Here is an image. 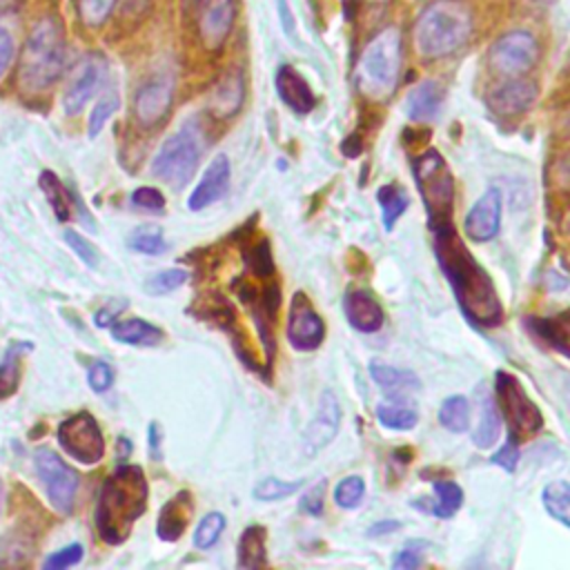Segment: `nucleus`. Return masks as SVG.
Instances as JSON below:
<instances>
[{"label":"nucleus","mask_w":570,"mask_h":570,"mask_svg":"<svg viewBox=\"0 0 570 570\" xmlns=\"http://www.w3.org/2000/svg\"><path fill=\"white\" fill-rule=\"evenodd\" d=\"M434 254L448 276L461 309L476 325L490 327L501 321V303L485 269L474 261L450 220L434 223Z\"/></svg>","instance_id":"nucleus-1"},{"label":"nucleus","mask_w":570,"mask_h":570,"mask_svg":"<svg viewBox=\"0 0 570 570\" xmlns=\"http://www.w3.org/2000/svg\"><path fill=\"white\" fill-rule=\"evenodd\" d=\"M147 508V479L140 465H118L100 485L96 528L105 543H122Z\"/></svg>","instance_id":"nucleus-2"},{"label":"nucleus","mask_w":570,"mask_h":570,"mask_svg":"<svg viewBox=\"0 0 570 570\" xmlns=\"http://www.w3.org/2000/svg\"><path fill=\"white\" fill-rule=\"evenodd\" d=\"M67 40L56 13L42 16L29 31L18 58V87L24 94H42L65 71Z\"/></svg>","instance_id":"nucleus-3"},{"label":"nucleus","mask_w":570,"mask_h":570,"mask_svg":"<svg viewBox=\"0 0 570 570\" xmlns=\"http://www.w3.org/2000/svg\"><path fill=\"white\" fill-rule=\"evenodd\" d=\"M472 36V13L459 0H432L414 22V45L428 60L459 51Z\"/></svg>","instance_id":"nucleus-4"},{"label":"nucleus","mask_w":570,"mask_h":570,"mask_svg":"<svg viewBox=\"0 0 570 570\" xmlns=\"http://www.w3.org/2000/svg\"><path fill=\"white\" fill-rule=\"evenodd\" d=\"M403 62V42L401 33L394 27H385L379 31L361 51L356 62V87L358 91L374 102L387 100L401 76Z\"/></svg>","instance_id":"nucleus-5"},{"label":"nucleus","mask_w":570,"mask_h":570,"mask_svg":"<svg viewBox=\"0 0 570 570\" xmlns=\"http://www.w3.org/2000/svg\"><path fill=\"white\" fill-rule=\"evenodd\" d=\"M412 171L432 225L448 220L454 203V178L443 156L436 149H425L414 158Z\"/></svg>","instance_id":"nucleus-6"},{"label":"nucleus","mask_w":570,"mask_h":570,"mask_svg":"<svg viewBox=\"0 0 570 570\" xmlns=\"http://www.w3.org/2000/svg\"><path fill=\"white\" fill-rule=\"evenodd\" d=\"M200 154H203L200 138L196 129L187 125L163 142V147L158 149L151 163V174L171 187H183L194 176Z\"/></svg>","instance_id":"nucleus-7"},{"label":"nucleus","mask_w":570,"mask_h":570,"mask_svg":"<svg viewBox=\"0 0 570 570\" xmlns=\"http://www.w3.org/2000/svg\"><path fill=\"white\" fill-rule=\"evenodd\" d=\"M494 394V401L503 412L512 436H530L543 428L541 410L530 401L514 374L497 372Z\"/></svg>","instance_id":"nucleus-8"},{"label":"nucleus","mask_w":570,"mask_h":570,"mask_svg":"<svg viewBox=\"0 0 570 570\" xmlns=\"http://www.w3.org/2000/svg\"><path fill=\"white\" fill-rule=\"evenodd\" d=\"M58 445L78 463L96 465L105 454V439L98 421L89 412H76L65 419L56 432Z\"/></svg>","instance_id":"nucleus-9"},{"label":"nucleus","mask_w":570,"mask_h":570,"mask_svg":"<svg viewBox=\"0 0 570 570\" xmlns=\"http://www.w3.org/2000/svg\"><path fill=\"white\" fill-rule=\"evenodd\" d=\"M36 472L47 490L49 503L62 512L69 514L76 505V497H78V474L53 452L47 448H40L36 452Z\"/></svg>","instance_id":"nucleus-10"},{"label":"nucleus","mask_w":570,"mask_h":570,"mask_svg":"<svg viewBox=\"0 0 570 570\" xmlns=\"http://www.w3.org/2000/svg\"><path fill=\"white\" fill-rule=\"evenodd\" d=\"M539 60V42L530 31H508L490 49V65L505 78L530 71Z\"/></svg>","instance_id":"nucleus-11"},{"label":"nucleus","mask_w":570,"mask_h":570,"mask_svg":"<svg viewBox=\"0 0 570 570\" xmlns=\"http://www.w3.org/2000/svg\"><path fill=\"white\" fill-rule=\"evenodd\" d=\"M174 80L167 73H156L145 80L134 96V118L142 129L158 127L171 111Z\"/></svg>","instance_id":"nucleus-12"},{"label":"nucleus","mask_w":570,"mask_h":570,"mask_svg":"<svg viewBox=\"0 0 570 570\" xmlns=\"http://www.w3.org/2000/svg\"><path fill=\"white\" fill-rule=\"evenodd\" d=\"M323 336H325L323 318L316 314V309L312 307V303L303 292L294 294L289 318H287L289 345L301 352H309L323 343Z\"/></svg>","instance_id":"nucleus-13"},{"label":"nucleus","mask_w":570,"mask_h":570,"mask_svg":"<svg viewBox=\"0 0 570 570\" xmlns=\"http://www.w3.org/2000/svg\"><path fill=\"white\" fill-rule=\"evenodd\" d=\"M236 18V2L234 0H209L198 13V36L207 51H218Z\"/></svg>","instance_id":"nucleus-14"},{"label":"nucleus","mask_w":570,"mask_h":570,"mask_svg":"<svg viewBox=\"0 0 570 570\" xmlns=\"http://www.w3.org/2000/svg\"><path fill=\"white\" fill-rule=\"evenodd\" d=\"M338 425H341V405H338L336 396L330 390H325L321 394L316 414H314V419L309 421V425L303 434L305 454H316L325 445H330V441L338 432Z\"/></svg>","instance_id":"nucleus-15"},{"label":"nucleus","mask_w":570,"mask_h":570,"mask_svg":"<svg viewBox=\"0 0 570 570\" xmlns=\"http://www.w3.org/2000/svg\"><path fill=\"white\" fill-rule=\"evenodd\" d=\"M537 100V85L528 78H508L488 94V107L497 116L510 118L525 111Z\"/></svg>","instance_id":"nucleus-16"},{"label":"nucleus","mask_w":570,"mask_h":570,"mask_svg":"<svg viewBox=\"0 0 570 570\" xmlns=\"http://www.w3.org/2000/svg\"><path fill=\"white\" fill-rule=\"evenodd\" d=\"M501 227V194L499 189H488L468 212L463 220V229L468 238L476 243H485L497 236Z\"/></svg>","instance_id":"nucleus-17"},{"label":"nucleus","mask_w":570,"mask_h":570,"mask_svg":"<svg viewBox=\"0 0 570 570\" xmlns=\"http://www.w3.org/2000/svg\"><path fill=\"white\" fill-rule=\"evenodd\" d=\"M105 62L98 56H87L73 71V78L62 96V105L67 114H78L89 102V98L96 94L100 80H102Z\"/></svg>","instance_id":"nucleus-18"},{"label":"nucleus","mask_w":570,"mask_h":570,"mask_svg":"<svg viewBox=\"0 0 570 570\" xmlns=\"http://www.w3.org/2000/svg\"><path fill=\"white\" fill-rule=\"evenodd\" d=\"M229 176H232L229 160H227V156L218 154L205 169L200 183L194 187V191L187 200V207L191 212H200V209L209 207L212 203L220 200L229 189Z\"/></svg>","instance_id":"nucleus-19"},{"label":"nucleus","mask_w":570,"mask_h":570,"mask_svg":"<svg viewBox=\"0 0 570 570\" xmlns=\"http://www.w3.org/2000/svg\"><path fill=\"white\" fill-rule=\"evenodd\" d=\"M274 82H276V91L281 96V100L292 107L294 111L298 114H307L314 109V94H312V87L307 85V80L289 65H283L278 67L276 76H274Z\"/></svg>","instance_id":"nucleus-20"},{"label":"nucleus","mask_w":570,"mask_h":570,"mask_svg":"<svg viewBox=\"0 0 570 570\" xmlns=\"http://www.w3.org/2000/svg\"><path fill=\"white\" fill-rule=\"evenodd\" d=\"M191 510H194V503L187 490L171 497L158 512V521H156L158 539L178 541L191 519Z\"/></svg>","instance_id":"nucleus-21"},{"label":"nucleus","mask_w":570,"mask_h":570,"mask_svg":"<svg viewBox=\"0 0 570 570\" xmlns=\"http://www.w3.org/2000/svg\"><path fill=\"white\" fill-rule=\"evenodd\" d=\"M245 98V80L238 71H227L209 94V111L216 118L234 116Z\"/></svg>","instance_id":"nucleus-22"},{"label":"nucleus","mask_w":570,"mask_h":570,"mask_svg":"<svg viewBox=\"0 0 570 570\" xmlns=\"http://www.w3.org/2000/svg\"><path fill=\"white\" fill-rule=\"evenodd\" d=\"M345 316L350 325L358 332H376L383 325V309L381 305L363 289H352L345 296Z\"/></svg>","instance_id":"nucleus-23"},{"label":"nucleus","mask_w":570,"mask_h":570,"mask_svg":"<svg viewBox=\"0 0 570 570\" xmlns=\"http://www.w3.org/2000/svg\"><path fill=\"white\" fill-rule=\"evenodd\" d=\"M443 98H445V91H443L441 82L423 80L416 87H412V91L407 94L405 111H407V116L412 120L428 122V120H432L441 111Z\"/></svg>","instance_id":"nucleus-24"},{"label":"nucleus","mask_w":570,"mask_h":570,"mask_svg":"<svg viewBox=\"0 0 570 570\" xmlns=\"http://www.w3.org/2000/svg\"><path fill=\"white\" fill-rule=\"evenodd\" d=\"M111 336L127 345H158L163 330L142 318H118L111 323Z\"/></svg>","instance_id":"nucleus-25"},{"label":"nucleus","mask_w":570,"mask_h":570,"mask_svg":"<svg viewBox=\"0 0 570 570\" xmlns=\"http://www.w3.org/2000/svg\"><path fill=\"white\" fill-rule=\"evenodd\" d=\"M370 376L372 381L387 390V394H401V392H414L421 387V381L410 370H399L387 363H370Z\"/></svg>","instance_id":"nucleus-26"},{"label":"nucleus","mask_w":570,"mask_h":570,"mask_svg":"<svg viewBox=\"0 0 570 570\" xmlns=\"http://www.w3.org/2000/svg\"><path fill=\"white\" fill-rule=\"evenodd\" d=\"M499 432H501V412H499V405L497 401L485 394L483 401H481V416H479V423L472 432V441L476 448L481 450H488L497 443L499 439Z\"/></svg>","instance_id":"nucleus-27"},{"label":"nucleus","mask_w":570,"mask_h":570,"mask_svg":"<svg viewBox=\"0 0 570 570\" xmlns=\"http://www.w3.org/2000/svg\"><path fill=\"white\" fill-rule=\"evenodd\" d=\"M265 566V528L249 525L238 539V568L256 570Z\"/></svg>","instance_id":"nucleus-28"},{"label":"nucleus","mask_w":570,"mask_h":570,"mask_svg":"<svg viewBox=\"0 0 570 570\" xmlns=\"http://www.w3.org/2000/svg\"><path fill=\"white\" fill-rule=\"evenodd\" d=\"M376 200H379L381 212H383V214H381L383 225H385V229L390 232V229L394 227V223L403 216V212L407 209L410 198H407V194L403 191V187H399V185L390 183V185L379 187V191H376Z\"/></svg>","instance_id":"nucleus-29"},{"label":"nucleus","mask_w":570,"mask_h":570,"mask_svg":"<svg viewBox=\"0 0 570 570\" xmlns=\"http://www.w3.org/2000/svg\"><path fill=\"white\" fill-rule=\"evenodd\" d=\"M38 185L47 194V200L53 207V214L58 216V220H69L71 218V196H69L67 187L60 183V178L53 171L45 169L38 178Z\"/></svg>","instance_id":"nucleus-30"},{"label":"nucleus","mask_w":570,"mask_h":570,"mask_svg":"<svg viewBox=\"0 0 570 570\" xmlns=\"http://www.w3.org/2000/svg\"><path fill=\"white\" fill-rule=\"evenodd\" d=\"M439 421L448 432H465L470 425V403L465 396H448L439 407Z\"/></svg>","instance_id":"nucleus-31"},{"label":"nucleus","mask_w":570,"mask_h":570,"mask_svg":"<svg viewBox=\"0 0 570 570\" xmlns=\"http://www.w3.org/2000/svg\"><path fill=\"white\" fill-rule=\"evenodd\" d=\"M543 505L548 514L570 528V483L552 481L543 488Z\"/></svg>","instance_id":"nucleus-32"},{"label":"nucleus","mask_w":570,"mask_h":570,"mask_svg":"<svg viewBox=\"0 0 570 570\" xmlns=\"http://www.w3.org/2000/svg\"><path fill=\"white\" fill-rule=\"evenodd\" d=\"M432 488H434V497H436L432 512L439 519H450L463 503V490L459 488V483L445 481V479L432 481Z\"/></svg>","instance_id":"nucleus-33"},{"label":"nucleus","mask_w":570,"mask_h":570,"mask_svg":"<svg viewBox=\"0 0 570 570\" xmlns=\"http://www.w3.org/2000/svg\"><path fill=\"white\" fill-rule=\"evenodd\" d=\"M376 419L383 428L390 430H412L419 421V414L412 405L405 403H379Z\"/></svg>","instance_id":"nucleus-34"},{"label":"nucleus","mask_w":570,"mask_h":570,"mask_svg":"<svg viewBox=\"0 0 570 570\" xmlns=\"http://www.w3.org/2000/svg\"><path fill=\"white\" fill-rule=\"evenodd\" d=\"M76 4V16L78 20L89 27L96 29L100 24L107 22V18L111 16V11L116 9L118 0H73Z\"/></svg>","instance_id":"nucleus-35"},{"label":"nucleus","mask_w":570,"mask_h":570,"mask_svg":"<svg viewBox=\"0 0 570 570\" xmlns=\"http://www.w3.org/2000/svg\"><path fill=\"white\" fill-rule=\"evenodd\" d=\"M20 385V345H11L0 363V399L11 396Z\"/></svg>","instance_id":"nucleus-36"},{"label":"nucleus","mask_w":570,"mask_h":570,"mask_svg":"<svg viewBox=\"0 0 570 570\" xmlns=\"http://www.w3.org/2000/svg\"><path fill=\"white\" fill-rule=\"evenodd\" d=\"M363 497H365V481L356 474L341 479L334 488V503L345 510L358 508L363 503Z\"/></svg>","instance_id":"nucleus-37"},{"label":"nucleus","mask_w":570,"mask_h":570,"mask_svg":"<svg viewBox=\"0 0 570 570\" xmlns=\"http://www.w3.org/2000/svg\"><path fill=\"white\" fill-rule=\"evenodd\" d=\"M187 272L183 267H171V269H163L154 276H149L145 281V292L151 294V296H163V294H169L174 289H178L185 281H187Z\"/></svg>","instance_id":"nucleus-38"},{"label":"nucleus","mask_w":570,"mask_h":570,"mask_svg":"<svg viewBox=\"0 0 570 570\" xmlns=\"http://www.w3.org/2000/svg\"><path fill=\"white\" fill-rule=\"evenodd\" d=\"M225 530V517L220 512H209L200 519V523L196 525V532H194V546L200 548V550H207L212 548L220 534Z\"/></svg>","instance_id":"nucleus-39"},{"label":"nucleus","mask_w":570,"mask_h":570,"mask_svg":"<svg viewBox=\"0 0 570 570\" xmlns=\"http://www.w3.org/2000/svg\"><path fill=\"white\" fill-rule=\"evenodd\" d=\"M118 105H120V100H118V94H116V91L105 94V96L96 102V107H94L91 114H89V125H87L89 138H96V136L102 131V127L107 125V120L116 114Z\"/></svg>","instance_id":"nucleus-40"},{"label":"nucleus","mask_w":570,"mask_h":570,"mask_svg":"<svg viewBox=\"0 0 570 570\" xmlns=\"http://www.w3.org/2000/svg\"><path fill=\"white\" fill-rule=\"evenodd\" d=\"M301 485H303V481H283V479L267 476V479L258 481V485L254 488V497L258 501H281V499L294 494Z\"/></svg>","instance_id":"nucleus-41"},{"label":"nucleus","mask_w":570,"mask_h":570,"mask_svg":"<svg viewBox=\"0 0 570 570\" xmlns=\"http://www.w3.org/2000/svg\"><path fill=\"white\" fill-rule=\"evenodd\" d=\"M530 327L546 341L550 343L552 347H557L559 352L568 354L570 356V345L566 341V334L559 330V325L550 318H530Z\"/></svg>","instance_id":"nucleus-42"},{"label":"nucleus","mask_w":570,"mask_h":570,"mask_svg":"<svg viewBox=\"0 0 570 570\" xmlns=\"http://www.w3.org/2000/svg\"><path fill=\"white\" fill-rule=\"evenodd\" d=\"M129 247L134 252L156 256V254L165 252V240H163V234L158 229H140L129 238Z\"/></svg>","instance_id":"nucleus-43"},{"label":"nucleus","mask_w":570,"mask_h":570,"mask_svg":"<svg viewBox=\"0 0 570 570\" xmlns=\"http://www.w3.org/2000/svg\"><path fill=\"white\" fill-rule=\"evenodd\" d=\"M82 559V546L80 543H71V546H65L60 548L58 552L49 554L42 563L45 570H62V568H69L73 563H78Z\"/></svg>","instance_id":"nucleus-44"},{"label":"nucleus","mask_w":570,"mask_h":570,"mask_svg":"<svg viewBox=\"0 0 570 570\" xmlns=\"http://www.w3.org/2000/svg\"><path fill=\"white\" fill-rule=\"evenodd\" d=\"M65 240L69 243V247L78 254V258H80L85 265H89V267H96V265H98L100 256H98L96 247H94L85 236H80V234L73 232V229H67V232H65Z\"/></svg>","instance_id":"nucleus-45"},{"label":"nucleus","mask_w":570,"mask_h":570,"mask_svg":"<svg viewBox=\"0 0 570 570\" xmlns=\"http://www.w3.org/2000/svg\"><path fill=\"white\" fill-rule=\"evenodd\" d=\"M87 383L89 387L96 392V394H102L111 387L114 383V370L109 363L105 361H96L91 367H89V374H87Z\"/></svg>","instance_id":"nucleus-46"},{"label":"nucleus","mask_w":570,"mask_h":570,"mask_svg":"<svg viewBox=\"0 0 570 570\" xmlns=\"http://www.w3.org/2000/svg\"><path fill=\"white\" fill-rule=\"evenodd\" d=\"M249 265L254 269V274L258 276H269L274 274V261H272V252H269V245L267 240H263L261 245H256L249 254Z\"/></svg>","instance_id":"nucleus-47"},{"label":"nucleus","mask_w":570,"mask_h":570,"mask_svg":"<svg viewBox=\"0 0 570 570\" xmlns=\"http://www.w3.org/2000/svg\"><path fill=\"white\" fill-rule=\"evenodd\" d=\"M131 203L140 209H151V212H160L165 207V198L158 189L154 187H138L134 194H131Z\"/></svg>","instance_id":"nucleus-48"},{"label":"nucleus","mask_w":570,"mask_h":570,"mask_svg":"<svg viewBox=\"0 0 570 570\" xmlns=\"http://www.w3.org/2000/svg\"><path fill=\"white\" fill-rule=\"evenodd\" d=\"M323 505H325V481H318L316 485H312V490L303 494L301 510L312 517H318L323 512Z\"/></svg>","instance_id":"nucleus-49"},{"label":"nucleus","mask_w":570,"mask_h":570,"mask_svg":"<svg viewBox=\"0 0 570 570\" xmlns=\"http://www.w3.org/2000/svg\"><path fill=\"white\" fill-rule=\"evenodd\" d=\"M492 463H497L499 468H503V470H508V472H512L514 468H517V463H519V445H517V436H508V441H505V445L492 456Z\"/></svg>","instance_id":"nucleus-50"},{"label":"nucleus","mask_w":570,"mask_h":570,"mask_svg":"<svg viewBox=\"0 0 570 570\" xmlns=\"http://www.w3.org/2000/svg\"><path fill=\"white\" fill-rule=\"evenodd\" d=\"M423 563V552L419 548H403L396 552L392 568L394 570H414Z\"/></svg>","instance_id":"nucleus-51"},{"label":"nucleus","mask_w":570,"mask_h":570,"mask_svg":"<svg viewBox=\"0 0 570 570\" xmlns=\"http://www.w3.org/2000/svg\"><path fill=\"white\" fill-rule=\"evenodd\" d=\"M154 0H122L120 9V20H131V18H145L147 11L151 9Z\"/></svg>","instance_id":"nucleus-52"},{"label":"nucleus","mask_w":570,"mask_h":570,"mask_svg":"<svg viewBox=\"0 0 570 570\" xmlns=\"http://www.w3.org/2000/svg\"><path fill=\"white\" fill-rule=\"evenodd\" d=\"M11 58H13V38H11V33L7 29L0 27V78L9 69Z\"/></svg>","instance_id":"nucleus-53"},{"label":"nucleus","mask_w":570,"mask_h":570,"mask_svg":"<svg viewBox=\"0 0 570 570\" xmlns=\"http://www.w3.org/2000/svg\"><path fill=\"white\" fill-rule=\"evenodd\" d=\"M557 180L561 189L570 191V151H566L557 163Z\"/></svg>","instance_id":"nucleus-54"},{"label":"nucleus","mask_w":570,"mask_h":570,"mask_svg":"<svg viewBox=\"0 0 570 570\" xmlns=\"http://www.w3.org/2000/svg\"><path fill=\"white\" fill-rule=\"evenodd\" d=\"M343 154L345 156H350V158H354V156H358L361 151H363V142H361V136L358 134H352L350 138H345L343 140Z\"/></svg>","instance_id":"nucleus-55"},{"label":"nucleus","mask_w":570,"mask_h":570,"mask_svg":"<svg viewBox=\"0 0 570 570\" xmlns=\"http://www.w3.org/2000/svg\"><path fill=\"white\" fill-rule=\"evenodd\" d=\"M399 528H401L399 521H379V523H374V525L367 530V534H370V537H381V534H390V532H394V530H399Z\"/></svg>","instance_id":"nucleus-56"},{"label":"nucleus","mask_w":570,"mask_h":570,"mask_svg":"<svg viewBox=\"0 0 570 570\" xmlns=\"http://www.w3.org/2000/svg\"><path fill=\"white\" fill-rule=\"evenodd\" d=\"M209 0H180V11H183V16H198L200 13V9L207 4Z\"/></svg>","instance_id":"nucleus-57"},{"label":"nucleus","mask_w":570,"mask_h":570,"mask_svg":"<svg viewBox=\"0 0 570 570\" xmlns=\"http://www.w3.org/2000/svg\"><path fill=\"white\" fill-rule=\"evenodd\" d=\"M554 0H525V4H530V7H537V9H546V7H550Z\"/></svg>","instance_id":"nucleus-58"},{"label":"nucleus","mask_w":570,"mask_h":570,"mask_svg":"<svg viewBox=\"0 0 570 570\" xmlns=\"http://www.w3.org/2000/svg\"><path fill=\"white\" fill-rule=\"evenodd\" d=\"M149 441H151V450H154V454H156V450H158V439H156V425H151V430H149Z\"/></svg>","instance_id":"nucleus-59"},{"label":"nucleus","mask_w":570,"mask_h":570,"mask_svg":"<svg viewBox=\"0 0 570 570\" xmlns=\"http://www.w3.org/2000/svg\"><path fill=\"white\" fill-rule=\"evenodd\" d=\"M566 401H568V407H570V381H568V385H566Z\"/></svg>","instance_id":"nucleus-60"},{"label":"nucleus","mask_w":570,"mask_h":570,"mask_svg":"<svg viewBox=\"0 0 570 570\" xmlns=\"http://www.w3.org/2000/svg\"><path fill=\"white\" fill-rule=\"evenodd\" d=\"M0 501H2V483H0Z\"/></svg>","instance_id":"nucleus-61"}]
</instances>
